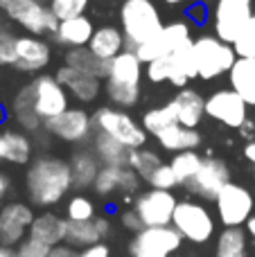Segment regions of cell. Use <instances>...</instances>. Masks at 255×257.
<instances>
[{"label": "cell", "instance_id": "obj_33", "mask_svg": "<svg viewBox=\"0 0 255 257\" xmlns=\"http://www.w3.org/2000/svg\"><path fill=\"white\" fill-rule=\"evenodd\" d=\"M102 235H99L97 226H95V219L93 221H68L66 228V244L72 246L77 250H84L93 244H99Z\"/></svg>", "mask_w": 255, "mask_h": 257}, {"label": "cell", "instance_id": "obj_19", "mask_svg": "<svg viewBox=\"0 0 255 257\" xmlns=\"http://www.w3.org/2000/svg\"><path fill=\"white\" fill-rule=\"evenodd\" d=\"M54 77H57L59 84L68 90V95H72V97L81 104L95 102L97 95L102 93V79H99V77L75 70V68H70V66H61Z\"/></svg>", "mask_w": 255, "mask_h": 257}, {"label": "cell", "instance_id": "obj_47", "mask_svg": "<svg viewBox=\"0 0 255 257\" xmlns=\"http://www.w3.org/2000/svg\"><path fill=\"white\" fill-rule=\"evenodd\" d=\"M95 226H97V230H99V235H102L104 241L113 235V223L108 217H95Z\"/></svg>", "mask_w": 255, "mask_h": 257}, {"label": "cell", "instance_id": "obj_25", "mask_svg": "<svg viewBox=\"0 0 255 257\" xmlns=\"http://www.w3.org/2000/svg\"><path fill=\"white\" fill-rule=\"evenodd\" d=\"M111 84L120 86H140L143 81V61L138 59V54L134 50H124L111 61V72L108 79Z\"/></svg>", "mask_w": 255, "mask_h": 257}, {"label": "cell", "instance_id": "obj_35", "mask_svg": "<svg viewBox=\"0 0 255 257\" xmlns=\"http://www.w3.org/2000/svg\"><path fill=\"white\" fill-rule=\"evenodd\" d=\"M163 165V158L158 156V151L147 149V147H140V149H134L129 156V167L138 174L143 181H147L154 174V169H158Z\"/></svg>", "mask_w": 255, "mask_h": 257}, {"label": "cell", "instance_id": "obj_39", "mask_svg": "<svg viewBox=\"0 0 255 257\" xmlns=\"http://www.w3.org/2000/svg\"><path fill=\"white\" fill-rule=\"evenodd\" d=\"M235 54L237 57H251L255 59V14L248 18V23L244 25V30L239 32V36L233 43Z\"/></svg>", "mask_w": 255, "mask_h": 257}, {"label": "cell", "instance_id": "obj_53", "mask_svg": "<svg viewBox=\"0 0 255 257\" xmlns=\"http://www.w3.org/2000/svg\"><path fill=\"white\" fill-rule=\"evenodd\" d=\"M253 174H255V165H253Z\"/></svg>", "mask_w": 255, "mask_h": 257}, {"label": "cell", "instance_id": "obj_44", "mask_svg": "<svg viewBox=\"0 0 255 257\" xmlns=\"http://www.w3.org/2000/svg\"><path fill=\"white\" fill-rule=\"evenodd\" d=\"M117 221H120V226L124 228V230H129V232H140L143 230V221H140V217L136 214V210L134 208H126V210H120V214H117Z\"/></svg>", "mask_w": 255, "mask_h": 257}, {"label": "cell", "instance_id": "obj_21", "mask_svg": "<svg viewBox=\"0 0 255 257\" xmlns=\"http://www.w3.org/2000/svg\"><path fill=\"white\" fill-rule=\"evenodd\" d=\"M66 228H68V219L66 217L45 210V212H41V214H36L34 217V223H32L30 235L27 237L52 248V246L63 244V241H66Z\"/></svg>", "mask_w": 255, "mask_h": 257}, {"label": "cell", "instance_id": "obj_43", "mask_svg": "<svg viewBox=\"0 0 255 257\" xmlns=\"http://www.w3.org/2000/svg\"><path fill=\"white\" fill-rule=\"evenodd\" d=\"M48 255H50V246L41 244L36 239H30V237L16 246V257H48Z\"/></svg>", "mask_w": 255, "mask_h": 257}, {"label": "cell", "instance_id": "obj_40", "mask_svg": "<svg viewBox=\"0 0 255 257\" xmlns=\"http://www.w3.org/2000/svg\"><path fill=\"white\" fill-rule=\"evenodd\" d=\"M48 5L59 21H66V18L84 16L86 7H88V0H50Z\"/></svg>", "mask_w": 255, "mask_h": 257}, {"label": "cell", "instance_id": "obj_37", "mask_svg": "<svg viewBox=\"0 0 255 257\" xmlns=\"http://www.w3.org/2000/svg\"><path fill=\"white\" fill-rule=\"evenodd\" d=\"M97 217L95 201L86 194H75L66 203V219L68 221H93Z\"/></svg>", "mask_w": 255, "mask_h": 257}, {"label": "cell", "instance_id": "obj_41", "mask_svg": "<svg viewBox=\"0 0 255 257\" xmlns=\"http://www.w3.org/2000/svg\"><path fill=\"white\" fill-rule=\"evenodd\" d=\"M149 187H154V190H174V187H179V181H176L174 176V169H172L170 163H163L158 169H154V174L147 178Z\"/></svg>", "mask_w": 255, "mask_h": 257}, {"label": "cell", "instance_id": "obj_24", "mask_svg": "<svg viewBox=\"0 0 255 257\" xmlns=\"http://www.w3.org/2000/svg\"><path fill=\"white\" fill-rule=\"evenodd\" d=\"M88 50L97 59H102V61H113L117 54L126 50L124 34H122L120 27H113V25L97 27L88 43Z\"/></svg>", "mask_w": 255, "mask_h": 257}, {"label": "cell", "instance_id": "obj_1", "mask_svg": "<svg viewBox=\"0 0 255 257\" xmlns=\"http://www.w3.org/2000/svg\"><path fill=\"white\" fill-rule=\"evenodd\" d=\"M72 174L68 160L59 156H39L32 160L25 174V190L30 203L50 210L59 205L72 190Z\"/></svg>", "mask_w": 255, "mask_h": 257}, {"label": "cell", "instance_id": "obj_10", "mask_svg": "<svg viewBox=\"0 0 255 257\" xmlns=\"http://www.w3.org/2000/svg\"><path fill=\"white\" fill-rule=\"evenodd\" d=\"M253 14L255 0H215V7H212L215 36L233 45Z\"/></svg>", "mask_w": 255, "mask_h": 257}, {"label": "cell", "instance_id": "obj_11", "mask_svg": "<svg viewBox=\"0 0 255 257\" xmlns=\"http://www.w3.org/2000/svg\"><path fill=\"white\" fill-rule=\"evenodd\" d=\"M183 237L174 230V226L163 228H143L136 232L129 244L131 257H170L183 244Z\"/></svg>", "mask_w": 255, "mask_h": 257}, {"label": "cell", "instance_id": "obj_4", "mask_svg": "<svg viewBox=\"0 0 255 257\" xmlns=\"http://www.w3.org/2000/svg\"><path fill=\"white\" fill-rule=\"evenodd\" d=\"M93 126H95V133H104V136L122 142L129 149H140V147L147 145L149 133L124 108H115V106L97 108L93 113Z\"/></svg>", "mask_w": 255, "mask_h": 257}, {"label": "cell", "instance_id": "obj_3", "mask_svg": "<svg viewBox=\"0 0 255 257\" xmlns=\"http://www.w3.org/2000/svg\"><path fill=\"white\" fill-rule=\"evenodd\" d=\"M192 54H194V66H197V79H203V81L228 75L230 68L237 61V54H235L233 45L217 39L215 34H206L194 39Z\"/></svg>", "mask_w": 255, "mask_h": 257}, {"label": "cell", "instance_id": "obj_17", "mask_svg": "<svg viewBox=\"0 0 255 257\" xmlns=\"http://www.w3.org/2000/svg\"><path fill=\"white\" fill-rule=\"evenodd\" d=\"M140 183L143 178L131 167H102L95 178L93 192L104 199L113 194H138Z\"/></svg>", "mask_w": 255, "mask_h": 257}, {"label": "cell", "instance_id": "obj_34", "mask_svg": "<svg viewBox=\"0 0 255 257\" xmlns=\"http://www.w3.org/2000/svg\"><path fill=\"white\" fill-rule=\"evenodd\" d=\"M201 163H203V156H199V151H181V154L172 156L170 165H172V169H174V176L181 187H185L197 176Z\"/></svg>", "mask_w": 255, "mask_h": 257}, {"label": "cell", "instance_id": "obj_12", "mask_svg": "<svg viewBox=\"0 0 255 257\" xmlns=\"http://www.w3.org/2000/svg\"><path fill=\"white\" fill-rule=\"evenodd\" d=\"M30 86L32 102H34L36 115L43 122L52 120V117L61 115L63 111H68V90L59 84V79L54 75H39Z\"/></svg>", "mask_w": 255, "mask_h": 257}, {"label": "cell", "instance_id": "obj_7", "mask_svg": "<svg viewBox=\"0 0 255 257\" xmlns=\"http://www.w3.org/2000/svg\"><path fill=\"white\" fill-rule=\"evenodd\" d=\"M0 12L32 36L54 34L59 18L43 0H0Z\"/></svg>", "mask_w": 255, "mask_h": 257}, {"label": "cell", "instance_id": "obj_45", "mask_svg": "<svg viewBox=\"0 0 255 257\" xmlns=\"http://www.w3.org/2000/svg\"><path fill=\"white\" fill-rule=\"evenodd\" d=\"M79 257H111V248H108L106 241H99V244H93L88 248L79 250Z\"/></svg>", "mask_w": 255, "mask_h": 257}, {"label": "cell", "instance_id": "obj_13", "mask_svg": "<svg viewBox=\"0 0 255 257\" xmlns=\"http://www.w3.org/2000/svg\"><path fill=\"white\" fill-rule=\"evenodd\" d=\"M206 115L228 128H242L248 120V104L233 88H219L206 97Z\"/></svg>", "mask_w": 255, "mask_h": 257}, {"label": "cell", "instance_id": "obj_22", "mask_svg": "<svg viewBox=\"0 0 255 257\" xmlns=\"http://www.w3.org/2000/svg\"><path fill=\"white\" fill-rule=\"evenodd\" d=\"M95 34V27L90 23L88 16H75V18H66L59 21L57 30H54V41L61 45L70 48H88L90 39Z\"/></svg>", "mask_w": 255, "mask_h": 257}, {"label": "cell", "instance_id": "obj_48", "mask_svg": "<svg viewBox=\"0 0 255 257\" xmlns=\"http://www.w3.org/2000/svg\"><path fill=\"white\" fill-rule=\"evenodd\" d=\"M12 192V178L5 172H0V201L7 199V194Z\"/></svg>", "mask_w": 255, "mask_h": 257}, {"label": "cell", "instance_id": "obj_6", "mask_svg": "<svg viewBox=\"0 0 255 257\" xmlns=\"http://www.w3.org/2000/svg\"><path fill=\"white\" fill-rule=\"evenodd\" d=\"M194 43V41H192ZM192 43L181 45L179 50L170 54H163L156 61L147 63V79L152 84H163L170 81L176 88H185L190 79H197V66H194Z\"/></svg>", "mask_w": 255, "mask_h": 257}, {"label": "cell", "instance_id": "obj_18", "mask_svg": "<svg viewBox=\"0 0 255 257\" xmlns=\"http://www.w3.org/2000/svg\"><path fill=\"white\" fill-rule=\"evenodd\" d=\"M50 45L41 36H16V50H14V63L12 68L21 72H39L50 63Z\"/></svg>", "mask_w": 255, "mask_h": 257}, {"label": "cell", "instance_id": "obj_30", "mask_svg": "<svg viewBox=\"0 0 255 257\" xmlns=\"http://www.w3.org/2000/svg\"><path fill=\"white\" fill-rule=\"evenodd\" d=\"M63 66H70L75 70L88 72V75H95L99 79L106 81L108 72H111V61H102L97 59L88 48H70L63 57Z\"/></svg>", "mask_w": 255, "mask_h": 257}, {"label": "cell", "instance_id": "obj_20", "mask_svg": "<svg viewBox=\"0 0 255 257\" xmlns=\"http://www.w3.org/2000/svg\"><path fill=\"white\" fill-rule=\"evenodd\" d=\"M170 111L174 113L176 124L197 128L206 115V97L194 88H181L174 97L167 102Z\"/></svg>", "mask_w": 255, "mask_h": 257}, {"label": "cell", "instance_id": "obj_52", "mask_svg": "<svg viewBox=\"0 0 255 257\" xmlns=\"http://www.w3.org/2000/svg\"><path fill=\"white\" fill-rule=\"evenodd\" d=\"M167 5H181V3H185V0H165Z\"/></svg>", "mask_w": 255, "mask_h": 257}, {"label": "cell", "instance_id": "obj_23", "mask_svg": "<svg viewBox=\"0 0 255 257\" xmlns=\"http://www.w3.org/2000/svg\"><path fill=\"white\" fill-rule=\"evenodd\" d=\"M70 165V174H72V185L75 190H88L95 185V178H97L102 163L97 160L93 149H79L70 156L68 160Z\"/></svg>", "mask_w": 255, "mask_h": 257}, {"label": "cell", "instance_id": "obj_32", "mask_svg": "<svg viewBox=\"0 0 255 257\" xmlns=\"http://www.w3.org/2000/svg\"><path fill=\"white\" fill-rule=\"evenodd\" d=\"M12 117L18 122V126H23L25 131H41L43 128V120L36 115L34 102H32L30 86L18 90V95L12 102Z\"/></svg>", "mask_w": 255, "mask_h": 257}, {"label": "cell", "instance_id": "obj_31", "mask_svg": "<svg viewBox=\"0 0 255 257\" xmlns=\"http://www.w3.org/2000/svg\"><path fill=\"white\" fill-rule=\"evenodd\" d=\"M215 257H248L246 228H224L217 235Z\"/></svg>", "mask_w": 255, "mask_h": 257}, {"label": "cell", "instance_id": "obj_38", "mask_svg": "<svg viewBox=\"0 0 255 257\" xmlns=\"http://www.w3.org/2000/svg\"><path fill=\"white\" fill-rule=\"evenodd\" d=\"M104 93L111 99V104H115L120 108H131L140 99V86H120V84L104 81Z\"/></svg>", "mask_w": 255, "mask_h": 257}, {"label": "cell", "instance_id": "obj_14", "mask_svg": "<svg viewBox=\"0 0 255 257\" xmlns=\"http://www.w3.org/2000/svg\"><path fill=\"white\" fill-rule=\"evenodd\" d=\"M43 128L52 138H59L70 145H79V142L88 140L90 136H95L93 115H88L84 108H68L61 115L43 122Z\"/></svg>", "mask_w": 255, "mask_h": 257}, {"label": "cell", "instance_id": "obj_42", "mask_svg": "<svg viewBox=\"0 0 255 257\" xmlns=\"http://www.w3.org/2000/svg\"><path fill=\"white\" fill-rule=\"evenodd\" d=\"M14 50H16V36L0 27V68L14 63Z\"/></svg>", "mask_w": 255, "mask_h": 257}, {"label": "cell", "instance_id": "obj_2", "mask_svg": "<svg viewBox=\"0 0 255 257\" xmlns=\"http://www.w3.org/2000/svg\"><path fill=\"white\" fill-rule=\"evenodd\" d=\"M120 30L126 50H136L163 30L161 12L152 0H124L120 7Z\"/></svg>", "mask_w": 255, "mask_h": 257}, {"label": "cell", "instance_id": "obj_29", "mask_svg": "<svg viewBox=\"0 0 255 257\" xmlns=\"http://www.w3.org/2000/svg\"><path fill=\"white\" fill-rule=\"evenodd\" d=\"M93 151L102 167H129V156L134 149L124 147L122 142L113 140V138L104 136V133H95L93 136Z\"/></svg>", "mask_w": 255, "mask_h": 257}, {"label": "cell", "instance_id": "obj_46", "mask_svg": "<svg viewBox=\"0 0 255 257\" xmlns=\"http://www.w3.org/2000/svg\"><path fill=\"white\" fill-rule=\"evenodd\" d=\"M48 257H79V250L72 248V246H68L66 241L63 244H57L50 248V255Z\"/></svg>", "mask_w": 255, "mask_h": 257}, {"label": "cell", "instance_id": "obj_8", "mask_svg": "<svg viewBox=\"0 0 255 257\" xmlns=\"http://www.w3.org/2000/svg\"><path fill=\"white\" fill-rule=\"evenodd\" d=\"M217 219L224 228H244L255 214V199L248 187L230 181L215 199Z\"/></svg>", "mask_w": 255, "mask_h": 257}, {"label": "cell", "instance_id": "obj_9", "mask_svg": "<svg viewBox=\"0 0 255 257\" xmlns=\"http://www.w3.org/2000/svg\"><path fill=\"white\" fill-rule=\"evenodd\" d=\"M176 205H179V199L174 196V192L149 187V190L136 194L131 208L136 210L145 228H163L172 226Z\"/></svg>", "mask_w": 255, "mask_h": 257}, {"label": "cell", "instance_id": "obj_16", "mask_svg": "<svg viewBox=\"0 0 255 257\" xmlns=\"http://www.w3.org/2000/svg\"><path fill=\"white\" fill-rule=\"evenodd\" d=\"M34 210L23 201H12L0 208V244L16 248L27 239L30 228L34 223Z\"/></svg>", "mask_w": 255, "mask_h": 257}, {"label": "cell", "instance_id": "obj_36", "mask_svg": "<svg viewBox=\"0 0 255 257\" xmlns=\"http://www.w3.org/2000/svg\"><path fill=\"white\" fill-rule=\"evenodd\" d=\"M143 128L149 133V136L156 138L158 133H163L165 128H170L172 124H176V117L174 113L170 111V106H156V108H149V111H145L143 115Z\"/></svg>", "mask_w": 255, "mask_h": 257}, {"label": "cell", "instance_id": "obj_49", "mask_svg": "<svg viewBox=\"0 0 255 257\" xmlns=\"http://www.w3.org/2000/svg\"><path fill=\"white\" fill-rule=\"evenodd\" d=\"M244 158L251 165H255V140H248L246 147H244Z\"/></svg>", "mask_w": 255, "mask_h": 257}, {"label": "cell", "instance_id": "obj_51", "mask_svg": "<svg viewBox=\"0 0 255 257\" xmlns=\"http://www.w3.org/2000/svg\"><path fill=\"white\" fill-rule=\"evenodd\" d=\"M244 228H246L248 237H251V239L255 241V214H253V217H251V219H248V223H246V226H244Z\"/></svg>", "mask_w": 255, "mask_h": 257}, {"label": "cell", "instance_id": "obj_28", "mask_svg": "<svg viewBox=\"0 0 255 257\" xmlns=\"http://www.w3.org/2000/svg\"><path fill=\"white\" fill-rule=\"evenodd\" d=\"M156 142L165 151H172V154H181V151H197L199 145H201V133H199L197 128L172 124L163 133H158Z\"/></svg>", "mask_w": 255, "mask_h": 257}, {"label": "cell", "instance_id": "obj_5", "mask_svg": "<svg viewBox=\"0 0 255 257\" xmlns=\"http://www.w3.org/2000/svg\"><path fill=\"white\" fill-rule=\"evenodd\" d=\"M174 230L190 244H208L217 232L215 214L199 201H179L172 219Z\"/></svg>", "mask_w": 255, "mask_h": 257}, {"label": "cell", "instance_id": "obj_27", "mask_svg": "<svg viewBox=\"0 0 255 257\" xmlns=\"http://www.w3.org/2000/svg\"><path fill=\"white\" fill-rule=\"evenodd\" d=\"M230 88L248 104L255 106V59L251 57H237L235 66L228 72Z\"/></svg>", "mask_w": 255, "mask_h": 257}, {"label": "cell", "instance_id": "obj_26", "mask_svg": "<svg viewBox=\"0 0 255 257\" xmlns=\"http://www.w3.org/2000/svg\"><path fill=\"white\" fill-rule=\"evenodd\" d=\"M0 163H32V140L23 131H12V128L3 131L0 133Z\"/></svg>", "mask_w": 255, "mask_h": 257}, {"label": "cell", "instance_id": "obj_15", "mask_svg": "<svg viewBox=\"0 0 255 257\" xmlns=\"http://www.w3.org/2000/svg\"><path fill=\"white\" fill-rule=\"evenodd\" d=\"M228 183H230L228 165H226L221 158H212V156H208V158H203L197 176L185 185V190L192 192V194L199 196V199L212 201V203H215V199L219 196V192L224 190Z\"/></svg>", "mask_w": 255, "mask_h": 257}, {"label": "cell", "instance_id": "obj_50", "mask_svg": "<svg viewBox=\"0 0 255 257\" xmlns=\"http://www.w3.org/2000/svg\"><path fill=\"white\" fill-rule=\"evenodd\" d=\"M0 257H16V248L0 244Z\"/></svg>", "mask_w": 255, "mask_h": 257}]
</instances>
